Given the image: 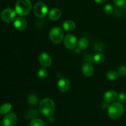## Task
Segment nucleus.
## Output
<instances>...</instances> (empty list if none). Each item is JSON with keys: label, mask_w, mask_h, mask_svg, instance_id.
Instances as JSON below:
<instances>
[{"label": "nucleus", "mask_w": 126, "mask_h": 126, "mask_svg": "<svg viewBox=\"0 0 126 126\" xmlns=\"http://www.w3.org/2000/svg\"><path fill=\"white\" fill-rule=\"evenodd\" d=\"M39 111L46 116H52L55 111V105L54 101L50 98L43 99L39 103Z\"/></svg>", "instance_id": "f257e3e1"}, {"label": "nucleus", "mask_w": 126, "mask_h": 126, "mask_svg": "<svg viewBox=\"0 0 126 126\" xmlns=\"http://www.w3.org/2000/svg\"><path fill=\"white\" fill-rule=\"evenodd\" d=\"M32 9V4L30 0H17L15 6L16 13L21 16L28 15Z\"/></svg>", "instance_id": "f03ea898"}, {"label": "nucleus", "mask_w": 126, "mask_h": 126, "mask_svg": "<svg viewBox=\"0 0 126 126\" xmlns=\"http://www.w3.org/2000/svg\"><path fill=\"white\" fill-rule=\"evenodd\" d=\"M124 113V107L120 102H113L108 108V114L112 119L121 118Z\"/></svg>", "instance_id": "7ed1b4c3"}, {"label": "nucleus", "mask_w": 126, "mask_h": 126, "mask_svg": "<svg viewBox=\"0 0 126 126\" xmlns=\"http://www.w3.org/2000/svg\"><path fill=\"white\" fill-rule=\"evenodd\" d=\"M49 38L51 41L55 44L60 43L64 38L63 29L60 27L52 28L49 32Z\"/></svg>", "instance_id": "20e7f679"}, {"label": "nucleus", "mask_w": 126, "mask_h": 126, "mask_svg": "<svg viewBox=\"0 0 126 126\" xmlns=\"http://www.w3.org/2000/svg\"><path fill=\"white\" fill-rule=\"evenodd\" d=\"M33 12L38 18H44L48 14V9L46 4L43 2H38L34 4Z\"/></svg>", "instance_id": "39448f33"}, {"label": "nucleus", "mask_w": 126, "mask_h": 126, "mask_svg": "<svg viewBox=\"0 0 126 126\" xmlns=\"http://www.w3.org/2000/svg\"><path fill=\"white\" fill-rule=\"evenodd\" d=\"M16 11L11 8H6L2 11L1 14V18L2 21L6 23H11L16 19Z\"/></svg>", "instance_id": "423d86ee"}, {"label": "nucleus", "mask_w": 126, "mask_h": 126, "mask_svg": "<svg viewBox=\"0 0 126 126\" xmlns=\"http://www.w3.org/2000/svg\"><path fill=\"white\" fill-rule=\"evenodd\" d=\"M64 45L68 49H73L77 45L78 41L76 37L72 34H69L64 38Z\"/></svg>", "instance_id": "0eeeda50"}, {"label": "nucleus", "mask_w": 126, "mask_h": 126, "mask_svg": "<svg viewBox=\"0 0 126 126\" xmlns=\"http://www.w3.org/2000/svg\"><path fill=\"white\" fill-rule=\"evenodd\" d=\"M38 60H39V63L41 66L45 68L49 67L51 65L52 62L51 57L46 52L41 53L40 55H39Z\"/></svg>", "instance_id": "6e6552de"}, {"label": "nucleus", "mask_w": 126, "mask_h": 126, "mask_svg": "<svg viewBox=\"0 0 126 126\" xmlns=\"http://www.w3.org/2000/svg\"><path fill=\"white\" fill-rule=\"evenodd\" d=\"M17 123V116L15 113H9L2 119V124L4 126H15Z\"/></svg>", "instance_id": "1a4fd4ad"}, {"label": "nucleus", "mask_w": 126, "mask_h": 126, "mask_svg": "<svg viewBox=\"0 0 126 126\" xmlns=\"http://www.w3.org/2000/svg\"><path fill=\"white\" fill-rule=\"evenodd\" d=\"M70 81L66 78H62L59 80L57 83V87L59 91L61 92H66L70 88Z\"/></svg>", "instance_id": "9d476101"}, {"label": "nucleus", "mask_w": 126, "mask_h": 126, "mask_svg": "<svg viewBox=\"0 0 126 126\" xmlns=\"http://www.w3.org/2000/svg\"><path fill=\"white\" fill-rule=\"evenodd\" d=\"M118 93L114 90H110L106 92L103 96V100L108 103H113L118 98Z\"/></svg>", "instance_id": "9b49d317"}, {"label": "nucleus", "mask_w": 126, "mask_h": 126, "mask_svg": "<svg viewBox=\"0 0 126 126\" xmlns=\"http://www.w3.org/2000/svg\"><path fill=\"white\" fill-rule=\"evenodd\" d=\"M27 20L22 17H18L16 18L14 23V26L16 30L18 31H22L25 30L27 27Z\"/></svg>", "instance_id": "f8f14e48"}, {"label": "nucleus", "mask_w": 126, "mask_h": 126, "mask_svg": "<svg viewBox=\"0 0 126 126\" xmlns=\"http://www.w3.org/2000/svg\"><path fill=\"white\" fill-rule=\"evenodd\" d=\"M82 73L86 77H91L94 73V68L92 65L90 63H85L81 68Z\"/></svg>", "instance_id": "ddd939ff"}, {"label": "nucleus", "mask_w": 126, "mask_h": 126, "mask_svg": "<svg viewBox=\"0 0 126 126\" xmlns=\"http://www.w3.org/2000/svg\"><path fill=\"white\" fill-rule=\"evenodd\" d=\"M49 19L53 21H56L59 20L62 16V12L59 9L53 8L48 13Z\"/></svg>", "instance_id": "4468645a"}, {"label": "nucleus", "mask_w": 126, "mask_h": 126, "mask_svg": "<svg viewBox=\"0 0 126 126\" xmlns=\"http://www.w3.org/2000/svg\"><path fill=\"white\" fill-rule=\"evenodd\" d=\"M62 27L64 30L67 31V32H72L76 28V23L74 21L67 20L63 23Z\"/></svg>", "instance_id": "2eb2a0df"}, {"label": "nucleus", "mask_w": 126, "mask_h": 126, "mask_svg": "<svg viewBox=\"0 0 126 126\" xmlns=\"http://www.w3.org/2000/svg\"><path fill=\"white\" fill-rule=\"evenodd\" d=\"M105 60V55L102 52H98L94 55L93 57V61L97 64H102Z\"/></svg>", "instance_id": "dca6fc26"}, {"label": "nucleus", "mask_w": 126, "mask_h": 126, "mask_svg": "<svg viewBox=\"0 0 126 126\" xmlns=\"http://www.w3.org/2000/svg\"><path fill=\"white\" fill-rule=\"evenodd\" d=\"M77 44L79 49H81V50H84L88 47L89 41L86 38H81L79 39Z\"/></svg>", "instance_id": "f3484780"}, {"label": "nucleus", "mask_w": 126, "mask_h": 126, "mask_svg": "<svg viewBox=\"0 0 126 126\" xmlns=\"http://www.w3.org/2000/svg\"><path fill=\"white\" fill-rule=\"evenodd\" d=\"M12 108V105L11 103H5L0 107V114H6L9 113L10 111Z\"/></svg>", "instance_id": "a211bd4d"}, {"label": "nucleus", "mask_w": 126, "mask_h": 126, "mask_svg": "<svg viewBox=\"0 0 126 126\" xmlns=\"http://www.w3.org/2000/svg\"><path fill=\"white\" fill-rule=\"evenodd\" d=\"M107 78L110 81H114L118 78L119 77V74H118V71H116L114 70H110L107 73Z\"/></svg>", "instance_id": "6ab92c4d"}, {"label": "nucleus", "mask_w": 126, "mask_h": 126, "mask_svg": "<svg viewBox=\"0 0 126 126\" xmlns=\"http://www.w3.org/2000/svg\"><path fill=\"white\" fill-rule=\"evenodd\" d=\"M27 102L30 105H34L38 103V98L36 95L34 94H30L27 98Z\"/></svg>", "instance_id": "aec40b11"}, {"label": "nucleus", "mask_w": 126, "mask_h": 126, "mask_svg": "<svg viewBox=\"0 0 126 126\" xmlns=\"http://www.w3.org/2000/svg\"><path fill=\"white\" fill-rule=\"evenodd\" d=\"M48 73L47 70L45 68H42L39 69L38 71V76L39 79H44L46 78L47 76Z\"/></svg>", "instance_id": "412c9836"}, {"label": "nucleus", "mask_w": 126, "mask_h": 126, "mask_svg": "<svg viewBox=\"0 0 126 126\" xmlns=\"http://www.w3.org/2000/svg\"><path fill=\"white\" fill-rule=\"evenodd\" d=\"M103 12L107 15H111L114 12V8L111 4H106L103 7Z\"/></svg>", "instance_id": "4be33fe9"}, {"label": "nucleus", "mask_w": 126, "mask_h": 126, "mask_svg": "<svg viewBox=\"0 0 126 126\" xmlns=\"http://www.w3.org/2000/svg\"><path fill=\"white\" fill-rule=\"evenodd\" d=\"M113 2L119 8H126V0H113Z\"/></svg>", "instance_id": "5701e85b"}, {"label": "nucleus", "mask_w": 126, "mask_h": 126, "mask_svg": "<svg viewBox=\"0 0 126 126\" xmlns=\"http://www.w3.org/2000/svg\"><path fill=\"white\" fill-rule=\"evenodd\" d=\"M30 126H44V123L40 119H34L31 121Z\"/></svg>", "instance_id": "b1692460"}, {"label": "nucleus", "mask_w": 126, "mask_h": 126, "mask_svg": "<svg viewBox=\"0 0 126 126\" xmlns=\"http://www.w3.org/2000/svg\"><path fill=\"white\" fill-rule=\"evenodd\" d=\"M118 73L119 75L121 77H124L126 76V65H121L118 68Z\"/></svg>", "instance_id": "393cba45"}, {"label": "nucleus", "mask_w": 126, "mask_h": 126, "mask_svg": "<svg viewBox=\"0 0 126 126\" xmlns=\"http://www.w3.org/2000/svg\"><path fill=\"white\" fill-rule=\"evenodd\" d=\"M120 103H125L126 102V94L125 93H121L118 95V98Z\"/></svg>", "instance_id": "a878e982"}, {"label": "nucleus", "mask_w": 126, "mask_h": 126, "mask_svg": "<svg viewBox=\"0 0 126 126\" xmlns=\"http://www.w3.org/2000/svg\"><path fill=\"white\" fill-rule=\"evenodd\" d=\"M108 103H107V102H105L104 103H102V108H104V109H107V108H108V107H109V106L108 105Z\"/></svg>", "instance_id": "bb28decb"}, {"label": "nucleus", "mask_w": 126, "mask_h": 126, "mask_svg": "<svg viewBox=\"0 0 126 126\" xmlns=\"http://www.w3.org/2000/svg\"><path fill=\"white\" fill-rule=\"evenodd\" d=\"M95 2L98 4H103L107 1V0H95Z\"/></svg>", "instance_id": "cd10ccee"}, {"label": "nucleus", "mask_w": 126, "mask_h": 126, "mask_svg": "<svg viewBox=\"0 0 126 126\" xmlns=\"http://www.w3.org/2000/svg\"><path fill=\"white\" fill-rule=\"evenodd\" d=\"M0 126H2V125H1V124H0Z\"/></svg>", "instance_id": "c85d7f7f"}, {"label": "nucleus", "mask_w": 126, "mask_h": 126, "mask_svg": "<svg viewBox=\"0 0 126 126\" xmlns=\"http://www.w3.org/2000/svg\"><path fill=\"white\" fill-rule=\"evenodd\" d=\"M0 119H1V115H0Z\"/></svg>", "instance_id": "c756f323"}, {"label": "nucleus", "mask_w": 126, "mask_h": 126, "mask_svg": "<svg viewBox=\"0 0 126 126\" xmlns=\"http://www.w3.org/2000/svg\"></svg>", "instance_id": "7c9ffc66"}]
</instances>
